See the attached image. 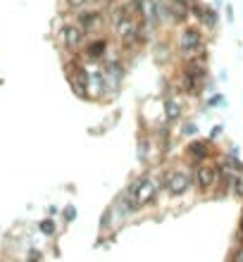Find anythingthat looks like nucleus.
<instances>
[{
    "mask_svg": "<svg viewBox=\"0 0 243 262\" xmlns=\"http://www.w3.org/2000/svg\"><path fill=\"white\" fill-rule=\"evenodd\" d=\"M160 188H165V181H162L160 174H138L133 176V181H129V186L124 188V193L136 200V208L143 210L155 203Z\"/></svg>",
    "mask_w": 243,
    "mask_h": 262,
    "instance_id": "obj_1",
    "label": "nucleus"
},
{
    "mask_svg": "<svg viewBox=\"0 0 243 262\" xmlns=\"http://www.w3.org/2000/svg\"><path fill=\"white\" fill-rule=\"evenodd\" d=\"M174 48H177L179 60H188L196 55L208 53L205 48V31L200 29V24H184L179 26L177 38H174Z\"/></svg>",
    "mask_w": 243,
    "mask_h": 262,
    "instance_id": "obj_2",
    "label": "nucleus"
},
{
    "mask_svg": "<svg viewBox=\"0 0 243 262\" xmlns=\"http://www.w3.org/2000/svg\"><path fill=\"white\" fill-rule=\"evenodd\" d=\"M165 181V193L169 198H181L186 196L188 191L193 188V172L186 167H172L162 174Z\"/></svg>",
    "mask_w": 243,
    "mask_h": 262,
    "instance_id": "obj_3",
    "label": "nucleus"
},
{
    "mask_svg": "<svg viewBox=\"0 0 243 262\" xmlns=\"http://www.w3.org/2000/svg\"><path fill=\"white\" fill-rule=\"evenodd\" d=\"M220 155V150L215 148V141L210 138H191V141L184 145V157H186L188 167H198V164H205L215 160Z\"/></svg>",
    "mask_w": 243,
    "mask_h": 262,
    "instance_id": "obj_4",
    "label": "nucleus"
},
{
    "mask_svg": "<svg viewBox=\"0 0 243 262\" xmlns=\"http://www.w3.org/2000/svg\"><path fill=\"white\" fill-rule=\"evenodd\" d=\"M74 22L84 29L86 36H98L108 26V17H105V10L100 7H84V10L74 12Z\"/></svg>",
    "mask_w": 243,
    "mask_h": 262,
    "instance_id": "obj_5",
    "label": "nucleus"
},
{
    "mask_svg": "<svg viewBox=\"0 0 243 262\" xmlns=\"http://www.w3.org/2000/svg\"><path fill=\"white\" fill-rule=\"evenodd\" d=\"M217 184H220V167H217V162H205L193 167V186L198 188L200 196L215 193Z\"/></svg>",
    "mask_w": 243,
    "mask_h": 262,
    "instance_id": "obj_6",
    "label": "nucleus"
},
{
    "mask_svg": "<svg viewBox=\"0 0 243 262\" xmlns=\"http://www.w3.org/2000/svg\"><path fill=\"white\" fill-rule=\"evenodd\" d=\"M57 38H60V45L65 48L67 53L77 55V53H81V48H84V43H86V38H89V36H86L84 29H81V26L72 19V22H65L62 26H60Z\"/></svg>",
    "mask_w": 243,
    "mask_h": 262,
    "instance_id": "obj_7",
    "label": "nucleus"
},
{
    "mask_svg": "<svg viewBox=\"0 0 243 262\" xmlns=\"http://www.w3.org/2000/svg\"><path fill=\"white\" fill-rule=\"evenodd\" d=\"M108 53H110V38L105 33H98V36H89L86 38V43H84L79 55L86 60V65H98V62H103L108 57Z\"/></svg>",
    "mask_w": 243,
    "mask_h": 262,
    "instance_id": "obj_8",
    "label": "nucleus"
},
{
    "mask_svg": "<svg viewBox=\"0 0 243 262\" xmlns=\"http://www.w3.org/2000/svg\"><path fill=\"white\" fill-rule=\"evenodd\" d=\"M103 74L108 79V86H110V93L115 96L122 88L124 79H126V62L122 57H108L103 62Z\"/></svg>",
    "mask_w": 243,
    "mask_h": 262,
    "instance_id": "obj_9",
    "label": "nucleus"
},
{
    "mask_svg": "<svg viewBox=\"0 0 243 262\" xmlns=\"http://www.w3.org/2000/svg\"><path fill=\"white\" fill-rule=\"evenodd\" d=\"M89 96L91 100H103L112 96L110 86H108V79L103 74V67H96V69H89Z\"/></svg>",
    "mask_w": 243,
    "mask_h": 262,
    "instance_id": "obj_10",
    "label": "nucleus"
},
{
    "mask_svg": "<svg viewBox=\"0 0 243 262\" xmlns=\"http://www.w3.org/2000/svg\"><path fill=\"white\" fill-rule=\"evenodd\" d=\"M184 117V103L177 96H165L162 98V122L167 124H179Z\"/></svg>",
    "mask_w": 243,
    "mask_h": 262,
    "instance_id": "obj_11",
    "label": "nucleus"
},
{
    "mask_svg": "<svg viewBox=\"0 0 243 262\" xmlns=\"http://www.w3.org/2000/svg\"><path fill=\"white\" fill-rule=\"evenodd\" d=\"M167 17H169V24H177V26H184L188 24V17H191V10L188 5H181V2H167Z\"/></svg>",
    "mask_w": 243,
    "mask_h": 262,
    "instance_id": "obj_12",
    "label": "nucleus"
},
{
    "mask_svg": "<svg viewBox=\"0 0 243 262\" xmlns=\"http://www.w3.org/2000/svg\"><path fill=\"white\" fill-rule=\"evenodd\" d=\"M155 145V138L148 136V133H138V141H136V157L141 164H148L150 162V150Z\"/></svg>",
    "mask_w": 243,
    "mask_h": 262,
    "instance_id": "obj_13",
    "label": "nucleus"
},
{
    "mask_svg": "<svg viewBox=\"0 0 243 262\" xmlns=\"http://www.w3.org/2000/svg\"><path fill=\"white\" fill-rule=\"evenodd\" d=\"M198 24L205 29V31H217V26H220V12L217 7H212L205 2V7H203V14H200Z\"/></svg>",
    "mask_w": 243,
    "mask_h": 262,
    "instance_id": "obj_14",
    "label": "nucleus"
},
{
    "mask_svg": "<svg viewBox=\"0 0 243 262\" xmlns=\"http://www.w3.org/2000/svg\"><path fill=\"white\" fill-rule=\"evenodd\" d=\"M172 124H167V122H162V124H160V127H157V131H155V143H157V145H160V153L165 155L167 150H169V148H172Z\"/></svg>",
    "mask_w": 243,
    "mask_h": 262,
    "instance_id": "obj_15",
    "label": "nucleus"
},
{
    "mask_svg": "<svg viewBox=\"0 0 243 262\" xmlns=\"http://www.w3.org/2000/svg\"><path fill=\"white\" fill-rule=\"evenodd\" d=\"M217 167H224V169H232L236 174H243V160L239 155H232V153H220L217 157Z\"/></svg>",
    "mask_w": 243,
    "mask_h": 262,
    "instance_id": "obj_16",
    "label": "nucleus"
},
{
    "mask_svg": "<svg viewBox=\"0 0 243 262\" xmlns=\"http://www.w3.org/2000/svg\"><path fill=\"white\" fill-rule=\"evenodd\" d=\"M181 127H179V136L181 138H196L198 136V124L193 120H184V122H179Z\"/></svg>",
    "mask_w": 243,
    "mask_h": 262,
    "instance_id": "obj_17",
    "label": "nucleus"
},
{
    "mask_svg": "<svg viewBox=\"0 0 243 262\" xmlns=\"http://www.w3.org/2000/svg\"><path fill=\"white\" fill-rule=\"evenodd\" d=\"M227 103V98L222 96V93H210L208 98H205V110H215V108H222Z\"/></svg>",
    "mask_w": 243,
    "mask_h": 262,
    "instance_id": "obj_18",
    "label": "nucleus"
},
{
    "mask_svg": "<svg viewBox=\"0 0 243 262\" xmlns=\"http://www.w3.org/2000/svg\"><path fill=\"white\" fill-rule=\"evenodd\" d=\"M38 229H41V234L43 236H55V231H57V227H55V222L50 217H45V219H41V224H38Z\"/></svg>",
    "mask_w": 243,
    "mask_h": 262,
    "instance_id": "obj_19",
    "label": "nucleus"
},
{
    "mask_svg": "<svg viewBox=\"0 0 243 262\" xmlns=\"http://www.w3.org/2000/svg\"><path fill=\"white\" fill-rule=\"evenodd\" d=\"M167 53L172 55V48H169L167 43H155L153 55H155V60H157V62H165V55H167Z\"/></svg>",
    "mask_w": 243,
    "mask_h": 262,
    "instance_id": "obj_20",
    "label": "nucleus"
},
{
    "mask_svg": "<svg viewBox=\"0 0 243 262\" xmlns=\"http://www.w3.org/2000/svg\"><path fill=\"white\" fill-rule=\"evenodd\" d=\"M232 196L236 200L243 203V174H236V181H234V188H232Z\"/></svg>",
    "mask_w": 243,
    "mask_h": 262,
    "instance_id": "obj_21",
    "label": "nucleus"
},
{
    "mask_svg": "<svg viewBox=\"0 0 243 262\" xmlns=\"http://www.w3.org/2000/svg\"><path fill=\"white\" fill-rule=\"evenodd\" d=\"M62 219H65L67 224H72L74 219H77V208L69 203V205H65V210H62Z\"/></svg>",
    "mask_w": 243,
    "mask_h": 262,
    "instance_id": "obj_22",
    "label": "nucleus"
},
{
    "mask_svg": "<svg viewBox=\"0 0 243 262\" xmlns=\"http://www.w3.org/2000/svg\"><path fill=\"white\" fill-rule=\"evenodd\" d=\"M229 262H243V243H239L229 255Z\"/></svg>",
    "mask_w": 243,
    "mask_h": 262,
    "instance_id": "obj_23",
    "label": "nucleus"
},
{
    "mask_svg": "<svg viewBox=\"0 0 243 262\" xmlns=\"http://www.w3.org/2000/svg\"><path fill=\"white\" fill-rule=\"evenodd\" d=\"M222 133H224V127H222V124H217V127H212V131H210V136H208V138H210V141H217Z\"/></svg>",
    "mask_w": 243,
    "mask_h": 262,
    "instance_id": "obj_24",
    "label": "nucleus"
},
{
    "mask_svg": "<svg viewBox=\"0 0 243 262\" xmlns=\"http://www.w3.org/2000/svg\"><path fill=\"white\" fill-rule=\"evenodd\" d=\"M26 262H41V251L31 248V251L26 253Z\"/></svg>",
    "mask_w": 243,
    "mask_h": 262,
    "instance_id": "obj_25",
    "label": "nucleus"
},
{
    "mask_svg": "<svg viewBox=\"0 0 243 262\" xmlns=\"http://www.w3.org/2000/svg\"><path fill=\"white\" fill-rule=\"evenodd\" d=\"M227 19H229V22H234V10H232V5H227Z\"/></svg>",
    "mask_w": 243,
    "mask_h": 262,
    "instance_id": "obj_26",
    "label": "nucleus"
},
{
    "mask_svg": "<svg viewBox=\"0 0 243 262\" xmlns=\"http://www.w3.org/2000/svg\"><path fill=\"white\" fill-rule=\"evenodd\" d=\"M239 231L243 234V210H241V217H239Z\"/></svg>",
    "mask_w": 243,
    "mask_h": 262,
    "instance_id": "obj_27",
    "label": "nucleus"
},
{
    "mask_svg": "<svg viewBox=\"0 0 243 262\" xmlns=\"http://www.w3.org/2000/svg\"><path fill=\"white\" fill-rule=\"evenodd\" d=\"M172 2H181V5H191L193 0H172Z\"/></svg>",
    "mask_w": 243,
    "mask_h": 262,
    "instance_id": "obj_28",
    "label": "nucleus"
}]
</instances>
